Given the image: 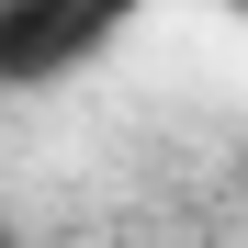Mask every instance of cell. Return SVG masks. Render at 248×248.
<instances>
[{
    "label": "cell",
    "mask_w": 248,
    "mask_h": 248,
    "mask_svg": "<svg viewBox=\"0 0 248 248\" xmlns=\"http://www.w3.org/2000/svg\"><path fill=\"white\" fill-rule=\"evenodd\" d=\"M147 0H0V91H34V79H57L102 46V34H124Z\"/></svg>",
    "instance_id": "1"
}]
</instances>
